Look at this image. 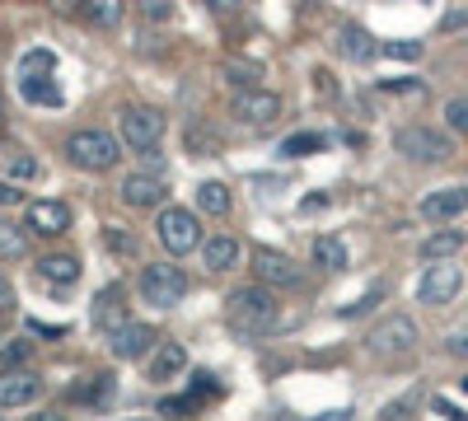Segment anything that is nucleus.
Here are the masks:
<instances>
[{"label":"nucleus","mask_w":468,"mask_h":421,"mask_svg":"<svg viewBox=\"0 0 468 421\" xmlns=\"http://www.w3.org/2000/svg\"><path fill=\"white\" fill-rule=\"evenodd\" d=\"M225 323L239 332V337H262L282 323V304L277 295H271L267 286H234L225 295Z\"/></svg>","instance_id":"f257e3e1"},{"label":"nucleus","mask_w":468,"mask_h":421,"mask_svg":"<svg viewBox=\"0 0 468 421\" xmlns=\"http://www.w3.org/2000/svg\"><path fill=\"white\" fill-rule=\"evenodd\" d=\"M66 160L85 174H108L117 160H122V141L103 127H80L66 136Z\"/></svg>","instance_id":"f03ea898"},{"label":"nucleus","mask_w":468,"mask_h":421,"mask_svg":"<svg viewBox=\"0 0 468 421\" xmlns=\"http://www.w3.org/2000/svg\"><path fill=\"white\" fill-rule=\"evenodd\" d=\"M154 239H160L165 253L183 258L192 248H202V220L197 211H187V206H165L160 216H154Z\"/></svg>","instance_id":"7ed1b4c3"},{"label":"nucleus","mask_w":468,"mask_h":421,"mask_svg":"<svg viewBox=\"0 0 468 421\" xmlns=\"http://www.w3.org/2000/svg\"><path fill=\"white\" fill-rule=\"evenodd\" d=\"M417 323L408 314H388L379 319L370 332H366V352L370 356H384V361H399V356H412L417 352Z\"/></svg>","instance_id":"20e7f679"},{"label":"nucleus","mask_w":468,"mask_h":421,"mask_svg":"<svg viewBox=\"0 0 468 421\" xmlns=\"http://www.w3.org/2000/svg\"><path fill=\"white\" fill-rule=\"evenodd\" d=\"M394 150H399L403 160H412V164H445V160L454 155V141H450L445 132H436V127L412 122V127H399Z\"/></svg>","instance_id":"39448f33"},{"label":"nucleus","mask_w":468,"mask_h":421,"mask_svg":"<svg viewBox=\"0 0 468 421\" xmlns=\"http://www.w3.org/2000/svg\"><path fill=\"white\" fill-rule=\"evenodd\" d=\"M165 112L160 108H122V118H117V141H122L127 150H136V155H145V150H160L165 141Z\"/></svg>","instance_id":"423d86ee"},{"label":"nucleus","mask_w":468,"mask_h":421,"mask_svg":"<svg viewBox=\"0 0 468 421\" xmlns=\"http://www.w3.org/2000/svg\"><path fill=\"white\" fill-rule=\"evenodd\" d=\"M183 295H187L183 267H174V262H150L145 272H141V300L154 304V310H174Z\"/></svg>","instance_id":"0eeeda50"},{"label":"nucleus","mask_w":468,"mask_h":421,"mask_svg":"<svg viewBox=\"0 0 468 421\" xmlns=\"http://www.w3.org/2000/svg\"><path fill=\"white\" fill-rule=\"evenodd\" d=\"M459 290H463V272H459L454 262H431V267L421 272V281H417V300H421V304H431V310L450 304Z\"/></svg>","instance_id":"6e6552de"},{"label":"nucleus","mask_w":468,"mask_h":421,"mask_svg":"<svg viewBox=\"0 0 468 421\" xmlns=\"http://www.w3.org/2000/svg\"><path fill=\"white\" fill-rule=\"evenodd\" d=\"M122 202L132 206V211H165L169 206V183L160 178V174H127L122 178Z\"/></svg>","instance_id":"1a4fd4ad"},{"label":"nucleus","mask_w":468,"mask_h":421,"mask_svg":"<svg viewBox=\"0 0 468 421\" xmlns=\"http://www.w3.org/2000/svg\"><path fill=\"white\" fill-rule=\"evenodd\" d=\"M229 112H234V122H244V127H267V122L282 118V94H271V89H244V94H234Z\"/></svg>","instance_id":"9d476101"},{"label":"nucleus","mask_w":468,"mask_h":421,"mask_svg":"<svg viewBox=\"0 0 468 421\" xmlns=\"http://www.w3.org/2000/svg\"><path fill=\"white\" fill-rule=\"evenodd\" d=\"M154 347H160V332H154V323H122L117 332H108V352L117 361H141L150 356Z\"/></svg>","instance_id":"9b49d317"},{"label":"nucleus","mask_w":468,"mask_h":421,"mask_svg":"<svg viewBox=\"0 0 468 421\" xmlns=\"http://www.w3.org/2000/svg\"><path fill=\"white\" fill-rule=\"evenodd\" d=\"M24 229L28 235H43V239H57L70 229V206L52 202V197H37V202L24 206Z\"/></svg>","instance_id":"f8f14e48"},{"label":"nucleus","mask_w":468,"mask_h":421,"mask_svg":"<svg viewBox=\"0 0 468 421\" xmlns=\"http://www.w3.org/2000/svg\"><path fill=\"white\" fill-rule=\"evenodd\" d=\"M253 281L258 286H300V272L291 253H277V248H253Z\"/></svg>","instance_id":"ddd939ff"},{"label":"nucleus","mask_w":468,"mask_h":421,"mask_svg":"<svg viewBox=\"0 0 468 421\" xmlns=\"http://www.w3.org/2000/svg\"><path fill=\"white\" fill-rule=\"evenodd\" d=\"M417 211H421V220H431V225L463 216V211H468V183H454V187H436V193H426Z\"/></svg>","instance_id":"4468645a"},{"label":"nucleus","mask_w":468,"mask_h":421,"mask_svg":"<svg viewBox=\"0 0 468 421\" xmlns=\"http://www.w3.org/2000/svg\"><path fill=\"white\" fill-rule=\"evenodd\" d=\"M183 370H187V347L183 342H160V347L150 352V365H145L150 384H174Z\"/></svg>","instance_id":"2eb2a0df"},{"label":"nucleus","mask_w":468,"mask_h":421,"mask_svg":"<svg viewBox=\"0 0 468 421\" xmlns=\"http://www.w3.org/2000/svg\"><path fill=\"white\" fill-rule=\"evenodd\" d=\"M33 398H43V379L33 370H5L0 374V407H28Z\"/></svg>","instance_id":"dca6fc26"},{"label":"nucleus","mask_w":468,"mask_h":421,"mask_svg":"<svg viewBox=\"0 0 468 421\" xmlns=\"http://www.w3.org/2000/svg\"><path fill=\"white\" fill-rule=\"evenodd\" d=\"M202 258H207L211 272H234V267L244 262V244L229 239V235H211V239H202Z\"/></svg>","instance_id":"f3484780"},{"label":"nucleus","mask_w":468,"mask_h":421,"mask_svg":"<svg viewBox=\"0 0 468 421\" xmlns=\"http://www.w3.org/2000/svg\"><path fill=\"white\" fill-rule=\"evenodd\" d=\"M37 277L48 286H75L80 281V258L75 253H48V258H37Z\"/></svg>","instance_id":"a211bd4d"},{"label":"nucleus","mask_w":468,"mask_h":421,"mask_svg":"<svg viewBox=\"0 0 468 421\" xmlns=\"http://www.w3.org/2000/svg\"><path fill=\"white\" fill-rule=\"evenodd\" d=\"M468 244V235L463 229H436V235H426L421 244H417V253L426 258V262H454V253Z\"/></svg>","instance_id":"6ab92c4d"},{"label":"nucleus","mask_w":468,"mask_h":421,"mask_svg":"<svg viewBox=\"0 0 468 421\" xmlns=\"http://www.w3.org/2000/svg\"><path fill=\"white\" fill-rule=\"evenodd\" d=\"M337 52H342L346 61H370V57L379 52V43L370 37V28H361V24H342V33H337Z\"/></svg>","instance_id":"aec40b11"},{"label":"nucleus","mask_w":468,"mask_h":421,"mask_svg":"<svg viewBox=\"0 0 468 421\" xmlns=\"http://www.w3.org/2000/svg\"><path fill=\"white\" fill-rule=\"evenodd\" d=\"M94 323H99V328H108V332L122 328V286L99 290V300H94Z\"/></svg>","instance_id":"412c9836"},{"label":"nucleus","mask_w":468,"mask_h":421,"mask_svg":"<svg viewBox=\"0 0 468 421\" xmlns=\"http://www.w3.org/2000/svg\"><path fill=\"white\" fill-rule=\"evenodd\" d=\"M220 70H225L229 85H239V94H244V89H262V66L249 61V57H229Z\"/></svg>","instance_id":"4be33fe9"},{"label":"nucleus","mask_w":468,"mask_h":421,"mask_svg":"<svg viewBox=\"0 0 468 421\" xmlns=\"http://www.w3.org/2000/svg\"><path fill=\"white\" fill-rule=\"evenodd\" d=\"M19 94L28 103H43V108H61V89L52 85V75H24L19 80Z\"/></svg>","instance_id":"5701e85b"},{"label":"nucleus","mask_w":468,"mask_h":421,"mask_svg":"<svg viewBox=\"0 0 468 421\" xmlns=\"http://www.w3.org/2000/svg\"><path fill=\"white\" fill-rule=\"evenodd\" d=\"M314 267H324V272H346V244L333 239V235H319L314 239Z\"/></svg>","instance_id":"b1692460"},{"label":"nucleus","mask_w":468,"mask_h":421,"mask_svg":"<svg viewBox=\"0 0 468 421\" xmlns=\"http://www.w3.org/2000/svg\"><path fill=\"white\" fill-rule=\"evenodd\" d=\"M324 145H328L324 132H295V136L282 141V155L286 160H304V155H314V150H324Z\"/></svg>","instance_id":"393cba45"},{"label":"nucleus","mask_w":468,"mask_h":421,"mask_svg":"<svg viewBox=\"0 0 468 421\" xmlns=\"http://www.w3.org/2000/svg\"><path fill=\"white\" fill-rule=\"evenodd\" d=\"M197 206H202L207 216H229V206H234V202H229V187H225V183H202V187H197Z\"/></svg>","instance_id":"a878e982"},{"label":"nucleus","mask_w":468,"mask_h":421,"mask_svg":"<svg viewBox=\"0 0 468 421\" xmlns=\"http://www.w3.org/2000/svg\"><path fill=\"white\" fill-rule=\"evenodd\" d=\"M24 253H28V235H24V225L0 220V258H24Z\"/></svg>","instance_id":"bb28decb"},{"label":"nucleus","mask_w":468,"mask_h":421,"mask_svg":"<svg viewBox=\"0 0 468 421\" xmlns=\"http://www.w3.org/2000/svg\"><path fill=\"white\" fill-rule=\"evenodd\" d=\"M0 164H5L10 178H19V183H33L37 174H43V164H37L33 155H24V150H5V155H0Z\"/></svg>","instance_id":"cd10ccee"},{"label":"nucleus","mask_w":468,"mask_h":421,"mask_svg":"<svg viewBox=\"0 0 468 421\" xmlns=\"http://www.w3.org/2000/svg\"><path fill=\"white\" fill-rule=\"evenodd\" d=\"M28 356H33V342H28V337H10L5 347H0V374H5V370H19Z\"/></svg>","instance_id":"c85d7f7f"},{"label":"nucleus","mask_w":468,"mask_h":421,"mask_svg":"<svg viewBox=\"0 0 468 421\" xmlns=\"http://www.w3.org/2000/svg\"><path fill=\"white\" fill-rule=\"evenodd\" d=\"M85 19H90L94 28H112L117 19H122V5H117V0H90V5H85Z\"/></svg>","instance_id":"c756f323"},{"label":"nucleus","mask_w":468,"mask_h":421,"mask_svg":"<svg viewBox=\"0 0 468 421\" xmlns=\"http://www.w3.org/2000/svg\"><path fill=\"white\" fill-rule=\"evenodd\" d=\"M52 66H57V57H52L48 47H33V52H24V61H19L24 75H52Z\"/></svg>","instance_id":"7c9ffc66"},{"label":"nucleus","mask_w":468,"mask_h":421,"mask_svg":"<svg viewBox=\"0 0 468 421\" xmlns=\"http://www.w3.org/2000/svg\"><path fill=\"white\" fill-rule=\"evenodd\" d=\"M445 122H450V132L468 136V99H450L445 103Z\"/></svg>","instance_id":"2f4dec72"},{"label":"nucleus","mask_w":468,"mask_h":421,"mask_svg":"<svg viewBox=\"0 0 468 421\" xmlns=\"http://www.w3.org/2000/svg\"><path fill=\"white\" fill-rule=\"evenodd\" d=\"M379 52L394 57V61H417V57H421V43H384Z\"/></svg>","instance_id":"473e14b6"},{"label":"nucleus","mask_w":468,"mask_h":421,"mask_svg":"<svg viewBox=\"0 0 468 421\" xmlns=\"http://www.w3.org/2000/svg\"><path fill=\"white\" fill-rule=\"evenodd\" d=\"M445 352H450V356H459V361H468V323H463V328H454V332L445 337Z\"/></svg>","instance_id":"72a5a7b5"},{"label":"nucleus","mask_w":468,"mask_h":421,"mask_svg":"<svg viewBox=\"0 0 468 421\" xmlns=\"http://www.w3.org/2000/svg\"><path fill=\"white\" fill-rule=\"evenodd\" d=\"M412 407H417V398H412V394H408L403 403H388V407H384V421H403Z\"/></svg>","instance_id":"f704fd0d"},{"label":"nucleus","mask_w":468,"mask_h":421,"mask_svg":"<svg viewBox=\"0 0 468 421\" xmlns=\"http://www.w3.org/2000/svg\"><path fill=\"white\" fill-rule=\"evenodd\" d=\"M379 89H388V94H421L426 85H421V80H384Z\"/></svg>","instance_id":"c9c22d12"},{"label":"nucleus","mask_w":468,"mask_h":421,"mask_svg":"<svg viewBox=\"0 0 468 421\" xmlns=\"http://www.w3.org/2000/svg\"><path fill=\"white\" fill-rule=\"evenodd\" d=\"M15 310V286H10V277L0 272V314H10Z\"/></svg>","instance_id":"e433bc0d"},{"label":"nucleus","mask_w":468,"mask_h":421,"mask_svg":"<svg viewBox=\"0 0 468 421\" xmlns=\"http://www.w3.org/2000/svg\"><path fill=\"white\" fill-rule=\"evenodd\" d=\"M145 15H150V19H169L174 5H169V0H145Z\"/></svg>","instance_id":"4c0bfd02"},{"label":"nucleus","mask_w":468,"mask_h":421,"mask_svg":"<svg viewBox=\"0 0 468 421\" xmlns=\"http://www.w3.org/2000/svg\"><path fill=\"white\" fill-rule=\"evenodd\" d=\"M328 202H333L328 193H314V197H304V202H300V211H304V216H314V211H324Z\"/></svg>","instance_id":"58836bf2"},{"label":"nucleus","mask_w":468,"mask_h":421,"mask_svg":"<svg viewBox=\"0 0 468 421\" xmlns=\"http://www.w3.org/2000/svg\"><path fill=\"white\" fill-rule=\"evenodd\" d=\"M103 235H108V244H112L117 253H132V239L122 235V229H103Z\"/></svg>","instance_id":"ea45409f"},{"label":"nucleus","mask_w":468,"mask_h":421,"mask_svg":"<svg viewBox=\"0 0 468 421\" xmlns=\"http://www.w3.org/2000/svg\"><path fill=\"white\" fill-rule=\"evenodd\" d=\"M10 202H19V187L15 183H0V206H10Z\"/></svg>","instance_id":"a19ab883"},{"label":"nucleus","mask_w":468,"mask_h":421,"mask_svg":"<svg viewBox=\"0 0 468 421\" xmlns=\"http://www.w3.org/2000/svg\"><path fill=\"white\" fill-rule=\"evenodd\" d=\"M436 412L450 416V421H468V412H459V407H450V403H436Z\"/></svg>","instance_id":"79ce46f5"},{"label":"nucleus","mask_w":468,"mask_h":421,"mask_svg":"<svg viewBox=\"0 0 468 421\" xmlns=\"http://www.w3.org/2000/svg\"><path fill=\"white\" fill-rule=\"evenodd\" d=\"M28 421H66V416H61V412H33Z\"/></svg>","instance_id":"37998d69"},{"label":"nucleus","mask_w":468,"mask_h":421,"mask_svg":"<svg viewBox=\"0 0 468 421\" xmlns=\"http://www.w3.org/2000/svg\"><path fill=\"white\" fill-rule=\"evenodd\" d=\"M0 127H5V99H0Z\"/></svg>","instance_id":"c03bdc74"},{"label":"nucleus","mask_w":468,"mask_h":421,"mask_svg":"<svg viewBox=\"0 0 468 421\" xmlns=\"http://www.w3.org/2000/svg\"><path fill=\"white\" fill-rule=\"evenodd\" d=\"M0 332H5V314H0Z\"/></svg>","instance_id":"a18cd8bd"},{"label":"nucleus","mask_w":468,"mask_h":421,"mask_svg":"<svg viewBox=\"0 0 468 421\" xmlns=\"http://www.w3.org/2000/svg\"><path fill=\"white\" fill-rule=\"evenodd\" d=\"M463 394H468V374H463Z\"/></svg>","instance_id":"49530a36"},{"label":"nucleus","mask_w":468,"mask_h":421,"mask_svg":"<svg viewBox=\"0 0 468 421\" xmlns=\"http://www.w3.org/2000/svg\"><path fill=\"white\" fill-rule=\"evenodd\" d=\"M282 421H295V416H282Z\"/></svg>","instance_id":"de8ad7c7"}]
</instances>
